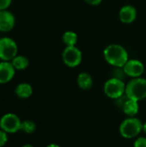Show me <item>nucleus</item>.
I'll list each match as a JSON object with an SVG mask.
<instances>
[{
	"label": "nucleus",
	"mask_w": 146,
	"mask_h": 147,
	"mask_svg": "<svg viewBox=\"0 0 146 147\" xmlns=\"http://www.w3.org/2000/svg\"><path fill=\"white\" fill-rule=\"evenodd\" d=\"M18 54L16 41L8 36L0 38V61H11Z\"/></svg>",
	"instance_id": "nucleus-5"
},
{
	"label": "nucleus",
	"mask_w": 146,
	"mask_h": 147,
	"mask_svg": "<svg viewBox=\"0 0 146 147\" xmlns=\"http://www.w3.org/2000/svg\"><path fill=\"white\" fill-rule=\"evenodd\" d=\"M15 25V17L8 9L0 10V32L7 33L11 31Z\"/></svg>",
	"instance_id": "nucleus-9"
},
{
	"label": "nucleus",
	"mask_w": 146,
	"mask_h": 147,
	"mask_svg": "<svg viewBox=\"0 0 146 147\" xmlns=\"http://www.w3.org/2000/svg\"><path fill=\"white\" fill-rule=\"evenodd\" d=\"M62 60L70 68L77 67L83 61L82 51L77 46L65 47L62 52Z\"/></svg>",
	"instance_id": "nucleus-6"
},
{
	"label": "nucleus",
	"mask_w": 146,
	"mask_h": 147,
	"mask_svg": "<svg viewBox=\"0 0 146 147\" xmlns=\"http://www.w3.org/2000/svg\"><path fill=\"white\" fill-rule=\"evenodd\" d=\"M133 147H146L145 137H139L134 141Z\"/></svg>",
	"instance_id": "nucleus-19"
},
{
	"label": "nucleus",
	"mask_w": 146,
	"mask_h": 147,
	"mask_svg": "<svg viewBox=\"0 0 146 147\" xmlns=\"http://www.w3.org/2000/svg\"><path fill=\"white\" fill-rule=\"evenodd\" d=\"M46 147H61V146H59V145H57V144H50V145L46 146Z\"/></svg>",
	"instance_id": "nucleus-22"
},
{
	"label": "nucleus",
	"mask_w": 146,
	"mask_h": 147,
	"mask_svg": "<svg viewBox=\"0 0 146 147\" xmlns=\"http://www.w3.org/2000/svg\"><path fill=\"white\" fill-rule=\"evenodd\" d=\"M10 62L13 65L15 71H24L29 65L28 59L27 57H25L23 55H20V54H17Z\"/></svg>",
	"instance_id": "nucleus-15"
},
{
	"label": "nucleus",
	"mask_w": 146,
	"mask_h": 147,
	"mask_svg": "<svg viewBox=\"0 0 146 147\" xmlns=\"http://www.w3.org/2000/svg\"><path fill=\"white\" fill-rule=\"evenodd\" d=\"M103 91L108 98L116 100L125 95L126 84L124 80L112 77L105 82Z\"/></svg>",
	"instance_id": "nucleus-4"
},
{
	"label": "nucleus",
	"mask_w": 146,
	"mask_h": 147,
	"mask_svg": "<svg viewBox=\"0 0 146 147\" xmlns=\"http://www.w3.org/2000/svg\"><path fill=\"white\" fill-rule=\"evenodd\" d=\"M119 19L124 24H131L137 18V9L133 5L125 4L119 10Z\"/></svg>",
	"instance_id": "nucleus-10"
},
{
	"label": "nucleus",
	"mask_w": 146,
	"mask_h": 147,
	"mask_svg": "<svg viewBox=\"0 0 146 147\" xmlns=\"http://www.w3.org/2000/svg\"><path fill=\"white\" fill-rule=\"evenodd\" d=\"M77 84L81 90H89L93 86V84H94L93 78L89 73L83 71L78 74L77 78Z\"/></svg>",
	"instance_id": "nucleus-12"
},
{
	"label": "nucleus",
	"mask_w": 146,
	"mask_h": 147,
	"mask_svg": "<svg viewBox=\"0 0 146 147\" xmlns=\"http://www.w3.org/2000/svg\"><path fill=\"white\" fill-rule=\"evenodd\" d=\"M22 121L19 116L14 113L3 115L0 119V129L9 134H15L21 131Z\"/></svg>",
	"instance_id": "nucleus-7"
},
{
	"label": "nucleus",
	"mask_w": 146,
	"mask_h": 147,
	"mask_svg": "<svg viewBox=\"0 0 146 147\" xmlns=\"http://www.w3.org/2000/svg\"><path fill=\"white\" fill-rule=\"evenodd\" d=\"M62 40L65 47H75L78 40L77 34L71 30L65 31L62 35Z\"/></svg>",
	"instance_id": "nucleus-16"
},
{
	"label": "nucleus",
	"mask_w": 146,
	"mask_h": 147,
	"mask_svg": "<svg viewBox=\"0 0 146 147\" xmlns=\"http://www.w3.org/2000/svg\"><path fill=\"white\" fill-rule=\"evenodd\" d=\"M84 2L86 3H88L89 5H91V6H97L99 5L102 0H84Z\"/></svg>",
	"instance_id": "nucleus-21"
},
{
	"label": "nucleus",
	"mask_w": 146,
	"mask_h": 147,
	"mask_svg": "<svg viewBox=\"0 0 146 147\" xmlns=\"http://www.w3.org/2000/svg\"><path fill=\"white\" fill-rule=\"evenodd\" d=\"M22 147H34L32 145H30V144H26V145H23Z\"/></svg>",
	"instance_id": "nucleus-24"
},
{
	"label": "nucleus",
	"mask_w": 146,
	"mask_h": 147,
	"mask_svg": "<svg viewBox=\"0 0 146 147\" xmlns=\"http://www.w3.org/2000/svg\"><path fill=\"white\" fill-rule=\"evenodd\" d=\"M126 96L127 98L140 102L146 98V78H132L126 84Z\"/></svg>",
	"instance_id": "nucleus-2"
},
{
	"label": "nucleus",
	"mask_w": 146,
	"mask_h": 147,
	"mask_svg": "<svg viewBox=\"0 0 146 147\" xmlns=\"http://www.w3.org/2000/svg\"><path fill=\"white\" fill-rule=\"evenodd\" d=\"M15 94L21 99H28L33 95V87L28 83H21L15 87Z\"/></svg>",
	"instance_id": "nucleus-14"
},
{
	"label": "nucleus",
	"mask_w": 146,
	"mask_h": 147,
	"mask_svg": "<svg viewBox=\"0 0 146 147\" xmlns=\"http://www.w3.org/2000/svg\"><path fill=\"white\" fill-rule=\"evenodd\" d=\"M9 137L8 134L4 132L3 130L0 129V147H3L8 142Z\"/></svg>",
	"instance_id": "nucleus-18"
},
{
	"label": "nucleus",
	"mask_w": 146,
	"mask_h": 147,
	"mask_svg": "<svg viewBox=\"0 0 146 147\" xmlns=\"http://www.w3.org/2000/svg\"><path fill=\"white\" fill-rule=\"evenodd\" d=\"M122 111L127 117H135L139 111V102L127 98L122 107Z\"/></svg>",
	"instance_id": "nucleus-13"
},
{
	"label": "nucleus",
	"mask_w": 146,
	"mask_h": 147,
	"mask_svg": "<svg viewBox=\"0 0 146 147\" xmlns=\"http://www.w3.org/2000/svg\"><path fill=\"white\" fill-rule=\"evenodd\" d=\"M13 0H0V10H5L9 8Z\"/></svg>",
	"instance_id": "nucleus-20"
},
{
	"label": "nucleus",
	"mask_w": 146,
	"mask_h": 147,
	"mask_svg": "<svg viewBox=\"0 0 146 147\" xmlns=\"http://www.w3.org/2000/svg\"><path fill=\"white\" fill-rule=\"evenodd\" d=\"M122 68L126 76L131 78L142 77L145 70L144 63L137 59H129Z\"/></svg>",
	"instance_id": "nucleus-8"
},
{
	"label": "nucleus",
	"mask_w": 146,
	"mask_h": 147,
	"mask_svg": "<svg viewBox=\"0 0 146 147\" xmlns=\"http://www.w3.org/2000/svg\"><path fill=\"white\" fill-rule=\"evenodd\" d=\"M119 131L125 139H133L143 132V122L135 117H127L120 125Z\"/></svg>",
	"instance_id": "nucleus-3"
},
{
	"label": "nucleus",
	"mask_w": 146,
	"mask_h": 147,
	"mask_svg": "<svg viewBox=\"0 0 146 147\" xmlns=\"http://www.w3.org/2000/svg\"><path fill=\"white\" fill-rule=\"evenodd\" d=\"M143 132L146 134V121L145 123H143Z\"/></svg>",
	"instance_id": "nucleus-23"
},
{
	"label": "nucleus",
	"mask_w": 146,
	"mask_h": 147,
	"mask_svg": "<svg viewBox=\"0 0 146 147\" xmlns=\"http://www.w3.org/2000/svg\"><path fill=\"white\" fill-rule=\"evenodd\" d=\"M105 61L114 68H122L129 59L126 49L119 44H110L103 50Z\"/></svg>",
	"instance_id": "nucleus-1"
},
{
	"label": "nucleus",
	"mask_w": 146,
	"mask_h": 147,
	"mask_svg": "<svg viewBox=\"0 0 146 147\" xmlns=\"http://www.w3.org/2000/svg\"><path fill=\"white\" fill-rule=\"evenodd\" d=\"M15 71L10 61H0V84L10 82L14 78Z\"/></svg>",
	"instance_id": "nucleus-11"
},
{
	"label": "nucleus",
	"mask_w": 146,
	"mask_h": 147,
	"mask_svg": "<svg viewBox=\"0 0 146 147\" xmlns=\"http://www.w3.org/2000/svg\"><path fill=\"white\" fill-rule=\"evenodd\" d=\"M36 130V124L30 120H26L24 121H22L21 126V131L24 132L27 134H32Z\"/></svg>",
	"instance_id": "nucleus-17"
}]
</instances>
